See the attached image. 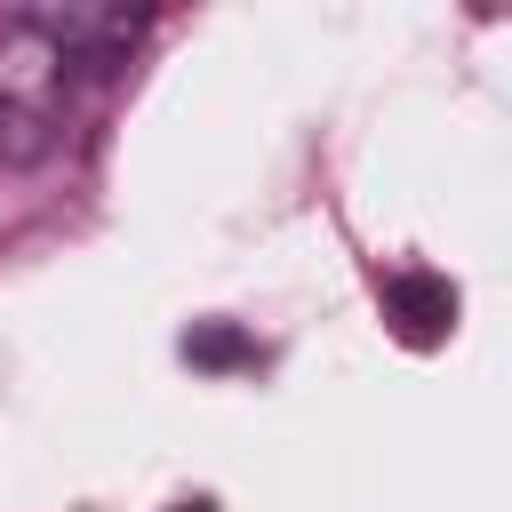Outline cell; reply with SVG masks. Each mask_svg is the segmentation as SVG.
<instances>
[{
	"label": "cell",
	"mask_w": 512,
	"mask_h": 512,
	"mask_svg": "<svg viewBox=\"0 0 512 512\" xmlns=\"http://www.w3.org/2000/svg\"><path fill=\"white\" fill-rule=\"evenodd\" d=\"M376 296H384V320L400 328V344H440L456 328V288L440 272H384Z\"/></svg>",
	"instance_id": "2"
},
{
	"label": "cell",
	"mask_w": 512,
	"mask_h": 512,
	"mask_svg": "<svg viewBox=\"0 0 512 512\" xmlns=\"http://www.w3.org/2000/svg\"><path fill=\"white\" fill-rule=\"evenodd\" d=\"M176 512H208V504H176Z\"/></svg>",
	"instance_id": "4"
},
{
	"label": "cell",
	"mask_w": 512,
	"mask_h": 512,
	"mask_svg": "<svg viewBox=\"0 0 512 512\" xmlns=\"http://www.w3.org/2000/svg\"><path fill=\"white\" fill-rule=\"evenodd\" d=\"M64 80H72V56L32 24L16 16L0 32V152H40L56 112H64Z\"/></svg>",
	"instance_id": "1"
},
{
	"label": "cell",
	"mask_w": 512,
	"mask_h": 512,
	"mask_svg": "<svg viewBox=\"0 0 512 512\" xmlns=\"http://www.w3.org/2000/svg\"><path fill=\"white\" fill-rule=\"evenodd\" d=\"M184 360H200V368H232V360H256V344H248L240 328L208 320V328H192V336H184Z\"/></svg>",
	"instance_id": "3"
}]
</instances>
